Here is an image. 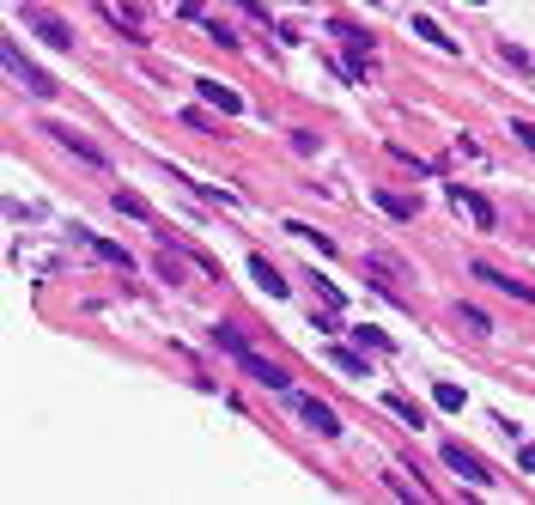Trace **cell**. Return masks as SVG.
<instances>
[{
	"mask_svg": "<svg viewBox=\"0 0 535 505\" xmlns=\"http://www.w3.org/2000/svg\"><path fill=\"white\" fill-rule=\"evenodd\" d=\"M511 134H517V140H523V147L535 153V122H511Z\"/></svg>",
	"mask_w": 535,
	"mask_h": 505,
	"instance_id": "25",
	"label": "cell"
},
{
	"mask_svg": "<svg viewBox=\"0 0 535 505\" xmlns=\"http://www.w3.org/2000/svg\"><path fill=\"white\" fill-rule=\"evenodd\" d=\"M317 299H323L329 311H347V299H341V286H329V280H317Z\"/></svg>",
	"mask_w": 535,
	"mask_h": 505,
	"instance_id": "20",
	"label": "cell"
},
{
	"mask_svg": "<svg viewBox=\"0 0 535 505\" xmlns=\"http://www.w3.org/2000/svg\"><path fill=\"white\" fill-rule=\"evenodd\" d=\"M43 134H55V140H61V147H67L73 159H86L92 171H104V165H110V153H104V147H92V140H86V134H73V122H43Z\"/></svg>",
	"mask_w": 535,
	"mask_h": 505,
	"instance_id": "4",
	"label": "cell"
},
{
	"mask_svg": "<svg viewBox=\"0 0 535 505\" xmlns=\"http://www.w3.org/2000/svg\"><path fill=\"white\" fill-rule=\"evenodd\" d=\"M195 86H201V98H207L219 116H244V98H238L232 86H219V80H195Z\"/></svg>",
	"mask_w": 535,
	"mask_h": 505,
	"instance_id": "9",
	"label": "cell"
},
{
	"mask_svg": "<svg viewBox=\"0 0 535 505\" xmlns=\"http://www.w3.org/2000/svg\"><path fill=\"white\" fill-rule=\"evenodd\" d=\"M517 463H523V469L535 475V445H523V451H517Z\"/></svg>",
	"mask_w": 535,
	"mask_h": 505,
	"instance_id": "26",
	"label": "cell"
},
{
	"mask_svg": "<svg viewBox=\"0 0 535 505\" xmlns=\"http://www.w3.org/2000/svg\"><path fill=\"white\" fill-rule=\"evenodd\" d=\"M450 207H456V213H469V220H475L481 232H493V226H499L493 201H487V195H475V189H463V183H450Z\"/></svg>",
	"mask_w": 535,
	"mask_h": 505,
	"instance_id": "6",
	"label": "cell"
},
{
	"mask_svg": "<svg viewBox=\"0 0 535 505\" xmlns=\"http://www.w3.org/2000/svg\"><path fill=\"white\" fill-rule=\"evenodd\" d=\"M213 341H219V347H225V353H232V359H238V353H244V347H250V335H244V329H238V323H213Z\"/></svg>",
	"mask_w": 535,
	"mask_h": 505,
	"instance_id": "17",
	"label": "cell"
},
{
	"mask_svg": "<svg viewBox=\"0 0 535 505\" xmlns=\"http://www.w3.org/2000/svg\"><path fill=\"white\" fill-rule=\"evenodd\" d=\"M250 280L262 286V293H268V299H286V280H280V268H274L268 256H250Z\"/></svg>",
	"mask_w": 535,
	"mask_h": 505,
	"instance_id": "11",
	"label": "cell"
},
{
	"mask_svg": "<svg viewBox=\"0 0 535 505\" xmlns=\"http://www.w3.org/2000/svg\"><path fill=\"white\" fill-rule=\"evenodd\" d=\"M329 366H335L341 378H371V359L353 353V347H329Z\"/></svg>",
	"mask_w": 535,
	"mask_h": 505,
	"instance_id": "12",
	"label": "cell"
},
{
	"mask_svg": "<svg viewBox=\"0 0 535 505\" xmlns=\"http://www.w3.org/2000/svg\"><path fill=\"white\" fill-rule=\"evenodd\" d=\"M414 37H426V43H432V49H444V55H456V49H463V43H456V37L438 25V19H426V13H414Z\"/></svg>",
	"mask_w": 535,
	"mask_h": 505,
	"instance_id": "13",
	"label": "cell"
},
{
	"mask_svg": "<svg viewBox=\"0 0 535 505\" xmlns=\"http://www.w3.org/2000/svg\"><path fill=\"white\" fill-rule=\"evenodd\" d=\"M444 469H456V475H463V481H475V487H487V481H493V475H487V463H481L475 451H463L456 439H444Z\"/></svg>",
	"mask_w": 535,
	"mask_h": 505,
	"instance_id": "8",
	"label": "cell"
},
{
	"mask_svg": "<svg viewBox=\"0 0 535 505\" xmlns=\"http://www.w3.org/2000/svg\"><path fill=\"white\" fill-rule=\"evenodd\" d=\"M80 244H86V250L98 256V262H110V268H122V274L134 268V256H128L122 244H110V238H92V232H80Z\"/></svg>",
	"mask_w": 535,
	"mask_h": 505,
	"instance_id": "10",
	"label": "cell"
},
{
	"mask_svg": "<svg viewBox=\"0 0 535 505\" xmlns=\"http://www.w3.org/2000/svg\"><path fill=\"white\" fill-rule=\"evenodd\" d=\"M159 280H171V286H177V280H183V262H177V256H159Z\"/></svg>",
	"mask_w": 535,
	"mask_h": 505,
	"instance_id": "23",
	"label": "cell"
},
{
	"mask_svg": "<svg viewBox=\"0 0 535 505\" xmlns=\"http://www.w3.org/2000/svg\"><path fill=\"white\" fill-rule=\"evenodd\" d=\"M19 25H25V31H37L49 49H73V31H67L49 7H19Z\"/></svg>",
	"mask_w": 535,
	"mask_h": 505,
	"instance_id": "3",
	"label": "cell"
},
{
	"mask_svg": "<svg viewBox=\"0 0 535 505\" xmlns=\"http://www.w3.org/2000/svg\"><path fill=\"white\" fill-rule=\"evenodd\" d=\"M499 55H505V61H511V67H517V74H529V55H523V49H517V43H499Z\"/></svg>",
	"mask_w": 535,
	"mask_h": 505,
	"instance_id": "22",
	"label": "cell"
},
{
	"mask_svg": "<svg viewBox=\"0 0 535 505\" xmlns=\"http://www.w3.org/2000/svg\"><path fill=\"white\" fill-rule=\"evenodd\" d=\"M469 274H475L481 286H493V293H505V299L535 305V286H529V280H517V274H505V268H493V262H469Z\"/></svg>",
	"mask_w": 535,
	"mask_h": 505,
	"instance_id": "2",
	"label": "cell"
},
{
	"mask_svg": "<svg viewBox=\"0 0 535 505\" xmlns=\"http://www.w3.org/2000/svg\"><path fill=\"white\" fill-rule=\"evenodd\" d=\"M0 61H7V74H13V86H25L31 98H55V92H61V86H55V80L43 74V67H31V61L19 55V43H13V37L0 43Z\"/></svg>",
	"mask_w": 535,
	"mask_h": 505,
	"instance_id": "1",
	"label": "cell"
},
{
	"mask_svg": "<svg viewBox=\"0 0 535 505\" xmlns=\"http://www.w3.org/2000/svg\"><path fill=\"white\" fill-rule=\"evenodd\" d=\"M238 366H244V378H250V384H262V390H292V378L274 366V359H262L256 347H244V353H238Z\"/></svg>",
	"mask_w": 535,
	"mask_h": 505,
	"instance_id": "5",
	"label": "cell"
},
{
	"mask_svg": "<svg viewBox=\"0 0 535 505\" xmlns=\"http://www.w3.org/2000/svg\"><path fill=\"white\" fill-rule=\"evenodd\" d=\"M207 37H213V43H225V49H238V37H232V25H219V19L207 25Z\"/></svg>",
	"mask_w": 535,
	"mask_h": 505,
	"instance_id": "24",
	"label": "cell"
},
{
	"mask_svg": "<svg viewBox=\"0 0 535 505\" xmlns=\"http://www.w3.org/2000/svg\"><path fill=\"white\" fill-rule=\"evenodd\" d=\"M432 402H438L444 414H463V402H469V396L456 390V384H438V390H432Z\"/></svg>",
	"mask_w": 535,
	"mask_h": 505,
	"instance_id": "18",
	"label": "cell"
},
{
	"mask_svg": "<svg viewBox=\"0 0 535 505\" xmlns=\"http://www.w3.org/2000/svg\"><path fill=\"white\" fill-rule=\"evenodd\" d=\"M292 408H298V420L317 432V439H335L341 432V420H335V408L329 402H317V396H292Z\"/></svg>",
	"mask_w": 535,
	"mask_h": 505,
	"instance_id": "7",
	"label": "cell"
},
{
	"mask_svg": "<svg viewBox=\"0 0 535 505\" xmlns=\"http://www.w3.org/2000/svg\"><path fill=\"white\" fill-rule=\"evenodd\" d=\"M469 7H487V0H469Z\"/></svg>",
	"mask_w": 535,
	"mask_h": 505,
	"instance_id": "29",
	"label": "cell"
},
{
	"mask_svg": "<svg viewBox=\"0 0 535 505\" xmlns=\"http://www.w3.org/2000/svg\"><path fill=\"white\" fill-rule=\"evenodd\" d=\"M456 317H463V329H475V335H493V317H487V311H475V305H463Z\"/></svg>",
	"mask_w": 535,
	"mask_h": 505,
	"instance_id": "19",
	"label": "cell"
},
{
	"mask_svg": "<svg viewBox=\"0 0 535 505\" xmlns=\"http://www.w3.org/2000/svg\"><path fill=\"white\" fill-rule=\"evenodd\" d=\"M292 7H304V0H292Z\"/></svg>",
	"mask_w": 535,
	"mask_h": 505,
	"instance_id": "31",
	"label": "cell"
},
{
	"mask_svg": "<svg viewBox=\"0 0 535 505\" xmlns=\"http://www.w3.org/2000/svg\"><path fill=\"white\" fill-rule=\"evenodd\" d=\"M238 7H244V13H256V19H268V7H262V0H238Z\"/></svg>",
	"mask_w": 535,
	"mask_h": 505,
	"instance_id": "27",
	"label": "cell"
},
{
	"mask_svg": "<svg viewBox=\"0 0 535 505\" xmlns=\"http://www.w3.org/2000/svg\"><path fill=\"white\" fill-rule=\"evenodd\" d=\"M177 7H183V13H189V19H201V0H177Z\"/></svg>",
	"mask_w": 535,
	"mask_h": 505,
	"instance_id": "28",
	"label": "cell"
},
{
	"mask_svg": "<svg viewBox=\"0 0 535 505\" xmlns=\"http://www.w3.org/2000/svg\"><path fill=\"white\" fill-rule=\"evenodd\" d=\"M390 414H402V420H408V426H414V432H420V426H426V408H420V402H414V396H402V390H390Z\"/></svg>",
	"mask_w": 535,
	"mask_h": 505,
	"instance_id": "16",
	"label": "cell"
},
{
	"mask_svg": "<svg viewBox=\"0 0 535 505\" xmlns=\"http://www.w3.org/2000/svg\"><path fill=\"white\" fill-rule=\"evenodd\" d=\"M377 207H384L390 220H402V226H408L414 213H420V201H408V195H396V189H377Z\"/></svg>",
	"mask_w": 535,
	"mask_h": 505,
	"instance_id": "15",
	"label": "cell"
},
{
	"mask_svg": "<svg viewBox=\"0 0 535 505\" xmlns=\"http://www.w3.org/2000/svg\"><path fill=\"white\" fill-rule=\"evenodd\" d=\"M110 201H116V213H128V220H140V226H159V213H152V207H146L134 189H116Z\"/></svg>",
	"mask_w": 535,
	"mask_h": 505,
	"instance_id": "14",
	"label": "cell"
},
{
	"mask_svg": "<svg viewBox=\"0 0 535 505\" xmlns=\"http://www.w3.org/2000/svg\"><path fill=\"white\" fill-rule=\"evenodd\" d=\"M359 347H377V353H390V335H377V329H353Z\"/></svg>",
	"mask_w": 535,
	"mask_h": 505,
	"instance_id": "21",
	"label": "cell"
},
{
	"mask_svg": "<svg viewBox=\"0 0 535 505\" xmlns=\"http://www.w3.org/2000/svg\"><path fill=\"white\" fill-rule=\"evenodd\" d=\"M365 7H377V0H365Z\"/></svg>",
	"mask_w": 535,
	"mask_h": 505,
	"instance_id": "30",
	"label": "cell"
}]
</instances>
